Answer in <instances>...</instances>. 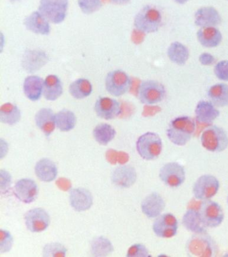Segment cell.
I'll return each instance as SVG.
<instances>
[{"mask_svg":"<svg viewBox=\"0 0 228 257\" xmlns=\"http://www.w3.org/2000/svg\"><path fill=\"white\" fill-rule=\"evenodd\" d=\"M195 130V119L189 116H178L169 122L166 136L175 146L183 147L191 140Z\"/></svg>","mask_w":228,"mask_h":257,"instance_id":"6da1fadb","label":"cell"},{"mask_svg":"<svg viewBox=\"0 0 228 257\" xmlns=\"http://www.w3.org/2000/svg\"><path fill=\"white\" fill-rule=\"evenodd\" d=\"M186 251L191 256L211 257L217 254L215 241L206 232L195 233L186 243Z\"/></svg>","mask_w":228,"mask_h":257,"instance_id":"7a4b0ae2","label":"cell"},{"mask_svg":"<svg viewBox=\"0 0 228 257\" xmlns=\"http://www.w3.org/2000/svg\"><path fill=\"white\" fill-rule=\"evenodd\" d=\"M200 142L207 152H223L228 148V134L223 128L211 124L201 133Z\"/></svg>","mask_w":228,"mask_h":257,"instance_id":"3957f363","label":"cell"},{"mask_svg":"<svg viewBox=\"0 0 228 257\" xmlns=\"http://www.w3.org/2000/svg\"><path fill=\"white\" fill-rule=\"evenodd\" d=\"M163 141L159 134L147 132L141 135L136 142V150L139 156L145 161L157 160L163 151Z\"/></svg>","mask_w":228,"mask_h":257,"instance_id":"277c9868","label":"cell"},{"mask_svg":"<svg viewBox=\"0 0 228 257\" xmlns=\"http://www.w3.org/2000/svg\"><path fill=\"white\" fill-rule=\"evenodd\" d=\"M197 210L202 224L206 228H217L221 226L225 219V214L221 205L211 199L199 201Z\"/></svg>","mask_w":228,"mask_h":257,"instance_id":"5b68a950","label":"cell"},{"mask_svg":"<svg viewBox=\"0 0 228 257\" xmlns=\"http://www.w3.org/2000/svg\"><path fill=\"white\" fill-rule=\"evenodd\" d=\"M161 12L157 8L149 5L142 8L134 20L136 29L142 33H155L161 27Z\"/></svg>","mask_w":228,"mask_h":257,"instance_id":"8992f818","label":"cell"},{"mask_svg":"<svg viewBox=\"0 0 228 257\" xmlns=\"http://www.w3.org/2000/svg\"><path fill=\"white\" fill-rule=\"evenodd\" d=\"M220 182L217 177L211 174L199 176L192 187L193 198L198 201L211 200L219 192Z\"/></svg>","mask_w":228,"mask_h":257,"instance_id":"52a82bcc","label":"cell"},{"mask_svg":"<svg viewBox=\"0 0 228 257\" xmlns=\"http://www.w3.org/2000/svg\"><path fill=\"white\" fill-rule=\"evenodd\" d=\"M160 180L170 188H178L186 180L185 169L183 165L177 162L166 163L160 168Z\"/></svg>","mask_w":228,"mask_h":257,"instance_id":"ba28073f","label":"cell"},{"mask_svg":"<svg viewBox=\"0 0 228 257\" xmlns=\"http://www.w3.org/2000/svg\"><path fill=\"white\" fill-rule=\"evenodd\" d=\"M166 90L161 82L156 80H145L140 84L138 96L141 103L152 105L161 102L165 98Z\"/></svg>","mask_w":228,"mask_h":257,"instance_id":"9c48e42d","label":"cell"},{"mask_svg":"<svg viewBox=\"0 0 228 257\" xmlns=\"http://www.w3.org/2000/svg\"><path fill=\"white\" fill-rule=\"evenodd\" d=\"M69 0H41L39 11L49 22L60 24L66 18Z\"/></svg>","mask_w":228,"mask_h":257,"instance_id":"30bf717a","label":"cell"},{"mask_svg":"<svg viewBox=\"0 0 228 257\" xmlns=\"http://www.w3.org/2000/svg\"><path fill=\"white\" fill-rule=\"evenodd\" d=\"M152 229L159 238H171L177 234L179 221L172 213H164L155 218Z\"/></svg>","mask_w":228,"mask_h":257,"instance_id":"8fae6325","label":"cell"},{"mask_svg":"<svg viewBox=\"0 0 228 257\" xmlns=\"http://www.w3.org/2000/svg\"><path fill=\"white\" fill-rule=\"evenodd\" d=\"M131 80L126 72L120 70H113L107 74L105 79V87L109 94L121 96L129 91Z\"/></svg>","mask_w":228,"mask_h":257,"instance_id":"7c38bea8","label":"cell"},{"mask_svg":"<svg viewBox=\"0 0 228 257\" xmlns=\"http://www.w3.org/2000/svg\"><path fill=\"white\" fill-rule=\"evenodd\" d=\"M25 222L28 230L31 232H43L51 224V216L47 211L42 208L31 209L25 214Z\"/></svg>","mask_w":228,"mask_h":257,"instance_id":"4fadbf2b","label":"cell"},{"mask_svg":"<svg viewBox=\"0 0 228 257\" xmlns=\"http://www.w3.org/2000/svg\"><path fill=\"white\" fill-rule=\"evenodd\" d=\"M39 186L35 180L23 178L17 181L14 187V194L18 200L25 204L35 202L39 196Z\"/></svg>","mask_w":228,"mask_h":257,"instance_id":"5bb4252c","label":"cell"},{"mask_svg":"<svg viewBox=\"0 0 228 257\" xmlns=\"http://www.w3.org/2000/svg\"><path fill=\"white\" fill-rule=\"evenodd\" d=\"M195 122L203 127L213 124L214 120L220 115V111L211 102L200 100L195 106Z\"/></svg>","mask_w":228,"mask_h":257,"instance_id":"9a60e30c","label":"cell"},{"mask_svg":"<svg viewBox=\"0 0 228 257\" xmlns=\"http://www.w3.org/2000/svg\"><path fill=\"white\" fill-rule=\"evenodd\" d=\"M165 208V199L158 192H152L148 194L141 204L142 212L150 219L156 218L163 214Z\"/></svg>","mask_w":228,"mask_h":257,"instance_id":"2e32d148","label":"cell"},{"mask_svg":"<svg viewBox=\"0 0 228 257\" xmlns=\"http://www.w3.org/2000/svg\"><path fill=\"white\" fill-rule=\"evenodd\" d=\"M137 173L131 165H124L116 168L111 175L114 185L121 188H129L137 182Z\"/></svg>","mask_w":228,"mask_h":257,"instance_id":"e0dca14e","label":"cell"},{"mask_svg":"<svg viewBox=\"0 0 228 257\" xmlns=\"http://www.w3.org/2000/svg\"><path fill=\"white\" fill-rule=\"evenodd\" d=\"M95 110L99 117L105 120H112L121 114V104L113 98L100 97L95 102Z\"/></svg>","mask_w":228,"mask_h":257,"instance_id":"ac0fdd59","label":"cell"},{"mask_svg":"<svg viewBox=\"0 0 228 257\" xmlns=\"http://www.w3.org/2000/svg\"><path fill=\"white\" fill-rule=\"evenodd\" d=\"M69 202L72 208L77 212L89 210L93 204V196L87 189H72L69 194Z\"/></svg>","mask_w":228,"mask_h":257,"instance_id":"d6986e66","label":"cell"},{"mask_svg":"<svg viewBox=\"0 0 228 257\" xmlns=\"http://www.w3.org/2000/svg\"><path fill=\"white\" fill-rule=\"evenodd\" d=\"M221 22V17L215 8L205 6L195 13V24L199 27H216Z\"/></svg>","mask_w":228,"mask_h":257,"instance_id":"ffe728a7","label":"cell"},{"mask_svg":"<svg viewBox=\"0 0 228 257\" xmlns=\"http://www.w3.org/2000/svg\"><path fill=\"white\" fill-rule=\"evenodd\" d=\"M198 202H193L191 206L187 209L183 218H182V224L189 232L195 233H201L206 232L207 228L202 224L200 220L199 213L197 210Z\"/></svg>","mask_w":228,"mask_h":257,"instance_id":"44dd1931","label":"cell"},{"mask_svg":"<svg viewBox=\"0 0 228 257\" xmlns=\"http://www.w3.org/2000/svg\"><path fill=\"white\" fill-rule=\"evenodd\" d=\"M36 176L43 182H52L58 176L57 164L49 158H43L38 161L35 167Z\"/></svg>","mask_w":228,"mask_h":257,"instance_id":"7402d4cb","label":"cell"},{"mask_svg":"<svg viewBox=\"0 0 228 257\" xmlns=\"http://www.w3.org/2000/svg\"><path fill=\"white\" fill-rule=\"evenodd\" d=\"M24 24L28 30L35 34L49 35L51 32L49 20L39 12H34L26 18Z\"/></svg>","mask_w":228,"mask_h":257,"instance_id":"603a6c76","label":"cell"},{"mask_svg":"<svg viewBox=\"0 0 228 257\" xmlns=\"http://www.w3.org/2000/svg\"><path fill=\"white\" fill-rule=\"evenodd\" d=\"M56 114L50 108H43L35 115L36 124L47 137L51 136L56 127Z\"/></svg>","mask_w":228,"mask_h":257,"instance_id":"cb8c5ba5","label":"cell"},{"mask_svg":"<svg viewBox=\"0 0 228 257\" xmlns=\"http://www.w3.org/2000/svg\"><path fill=\"white\" fill-rule=\"evenodd\" d=\"M197 38L200 44L207 48L217 47L223 38L221 32L215 27L200 28L197 32Z\"/></svg>","mask_w":228,"mask_h":257,"instance_id":"d4e9b609","label":"cell"},{"mask_svg":"<svg viewBox=\"0 0 228 257\" xmlns=\"http://www.w3.org/2000/svg\"><path fill=\"white\" fill-rule=\"evenodd\" d=\"M44 81L38 76H29L24 82V92L25 95L32 101H37L43 93Z\"/></svg>","mask_w":228,"mask_h":257,"instance_id":"484cf974","label":"cell"},{"mask_svg":"<svg viewBox=\"0 0 228 257\" xmlns=\"http://www.w3.org/2000/svg\"><path fill=\"white\" fill-rule=\"evenodd\" d=\"M207 96L216 107H225L228 105V84L217 83L210 86Z\"/></svg>","mask_w":228,"mask_h":257,"instance_id":"4316f807","label":"cell"},{"mask_svg":"<svg viewBox=\"0 0 228 257\" xmlns=\"http://www.w3.org/2000/svg\"><path fill=\"white\" fill-rule=\"evenodd\" d=\"M63 92V83L57 76H48L44 82L43 95L46 99L54 101L58 99Z\"/></svg>","mask_w":228,"mask_h":257,"instance_id":"83f0119b","label":"cell"},{"mask_svg":"<svg viewBox=\"0 0 228 257\" xmlns=\"http://www.w3.org/2000/svg\"><path fill=\"white\" fill-rule=\"evenodd\" d=\"M167 56L172 62L177 65H184L189 58V50L187 46L179 42H174L167 48Z\"/></svg>","mask_w":228,"mask_h":257,"instance_id":"f1b7e54d","label":"cell"},{"mask_svg":"<svg viewBox=\"0 0 228 257\" xmlns=\"http://www.w3.org/2000/svg\"><path fill=\"white\" fill-rule=\"evenodd\" d=\"M93 134L98 144L105 146L114 140L117 132L111 124L100 123L94 128Z\"/></svg>","mask_w":228,"mask_h":257,"instance_id":"f546056e","label":"cell"},{"mask_svg":"<svg viewBox=\"0 0 228 257\" xmlns=\"http://www.w3.org/2000/svg\"><path fill=\"white\" fill-rule=\"evenodd\" d=\"M21 119V111L16 104L7 102L0 108V121L3 123L14 125Z\"/></svg>","mask_w":228,"mask_h":257,"instance_id":"4dcf8cb0","label":"cell"},{"mask_svg":"<svg viewBox=\"0 0 228 257\" xmlns=\"http://www.w3.org/2000/svg\"><path fill=\"white\" fill-rule=\"evenodd\" d=\"M56 125L63 132H69L75 127L77 117L71 110L64 108L55 115Z\"/></svg>","mask_w":228,"mask_h":257,"instance_id":"1f68e13d","label":"cell"},{"mask_svg":"<svg viewBox=\"0 0 228 257\" xmlns=\"http://www.w3.org/2000/svg\"><path fill=\"white\" fill-rule=\"evenodd\" d=\"M113 245L105 236L95 237L91 243V252L94 256H106L113 252Z\"/></svg>","mask_w":228,"mask_h":257,"instance_id":"d6a6232c","label":"cell"},{"mask_svg":"<svg viewBox=\"0 0 228 257\" xmlns=\"http://www.w3.org/2000/svg\"><path fill=\"white\" fill-rule=\"evenodd\" d=\"M93 91V86L89 80L79 78L72 82L69 86V92L74 98L83 99L89 96Z\"/></svg>","mask_w":228,"mask_h":257,"instance_id":"836d02e7","label":"cell"},{"mask_svg":"<svg viewBox=\"0 0 228 257\" xmlns=\"http://www.w3.org/2000/svg\"><path fill=\"white\" fill-rule=\"evenodd\" d=\"M68 250L65 245L60 242L48 243L43 249V256L45 257H60L67 256Z\"/></svg>","mask_w":228,"mask_h":257,"instance_id":"e575fe53","label":"cell"},{"mask_svg":"<svg viewBox=\"0 0 228 257\" xmlns=\"http://www.w3.org/2000/svg\"><path fill=\"white\" fill-rule=\"evenodd\" d=\"M14 238L9 230H0V252L2 254L10 252L13 248Z\"/></svg>","mask_w":228,"mask_h":257,"instance_id":"d590c367","label":"cell"},{"mask_svg":"<svg viewBox=\"0 0 228 257\" xmlns=\"http://www.w3.org/2000/svg\"><path fill=\"white\" fill-rule=\"evenodd\" d=\"M78 4L82 12L85 14H91L102 7L101 0H79Z\"/></svg>","mask_w":228,"mask_h":257,"instance_id":"8d00e7d4","label":"cell"},{"mask_svg":"<svg viewBox=\"0 0 228 257\" xmlns=\"http://www.w3.org/2000/svg\"><path fill=\"white\" fill-rule=\"evenodd\" d=\"M127 257H149L151 256L149 249L145 244L137 243L133 244L128 249Z\"/></svg>","mask_w":228,"mask_h":257,"instance_id":"74e56055","label":"cell"},{"mask_svg":"<svg viewBox=\"0 0 228 257\" xmlns=\"http://www.w3.org/2000/svg\"><path fill=\"white\" fill-rule=\"evenodd\" d=\"M13 178L8 171L0 170V192L2 194H7L11 190Z\"/></svg>","mask_w":228,"mask_h":257,"instance_id":"f35d334b","label":"cell"},{"mask_svg":"<svg viewBox=\"0 0 228 257\" xmlns=\"http://www.w3.org/2000/svg\"><path fill=\"white\" fill-rule=\"evenodd\" d=\"M214 74L218 79L228 81V60L218 62L214 66Z\"/></svg>","mask_w":228,"mask_h":257,"instance_id":"ab89813d","label":"cell"},{"mask_svg":"<svg viewBox=\"0 0 228 257\" xmlns=\"http://www.w3.org/2000/svg\"><path fill=\"white\" fill-rule=\"evenodd\" d=\"M199 61L200 63L203 66H211L215 64L216 62L215 58L211 54L207 52H204L200 54L199 56Z\"/></svg>","mask_w":228,"mask_h":257,"instance_id":"60d3db41","label":"cell"},{"mask_svg":"<svg viewBox=\"0 0 228 257\" xmlns=\"http://www.w3.org/2000/svg\"><path fill=\"white\" fill-rule=\"evenodd\" d=\"M131 0H111L114 4H118V5H125L129 3Z\"/></svg>","mask_w":228,"mask_h":257,"instance_id":"b9f144b4","label":"cell"},{"mask_svg":"<svg viewBox=\"0 0 228 257\" xmlns=\"http://www.w3.org/2000/svg\"><path fill=\"white\" fill-rule=\"evenodd\" d=\"M173 1L178 4H180V5H183V4L187 3L189 0H173Z\"/></svg>","mask_w":228,"mask_h":257,"instance_id":"7bdbcfd3","label":"cell"},{"mask_svg":"<svg viewBox=\"0 0 228 257\" xmlns=\"http://www.w3.org/2000/svg\"><path fill=\"white\" fill-rule=\"evenodd\" d=\"M11 2H15L17 1H19V0H10Z\"/></svg>","mask_w":228,"mask_h":257,"instance_id":"ee69618b","label":"cell"},{"mask_svg":"<svg viewBox=\"0 0 228 257\" xmlns=\"http://www.w3.org/2000/svg\"><path fill=\"white\" fill-rule=\"evenodd\" d=\"M226 202H227V204H228V195L227 197V200H226Z\"/></svg>","mask_w":228,"mask_h":257,"instance_id":"f6af8a7d","label":"cell"},{"mask_svg":"<svg viewBox=\"0 0 228 257\" xmlns=\"http://www.w3.org/2000/svg\"><path fill=\"white\" fill-rule=\"evenodd\" d=\"M227 1H228V0H227Z\"/></svg>","mask_w":228,"mask_h":257,"instance_id":"bcb514c9","label":"cell"}]
</instances>
